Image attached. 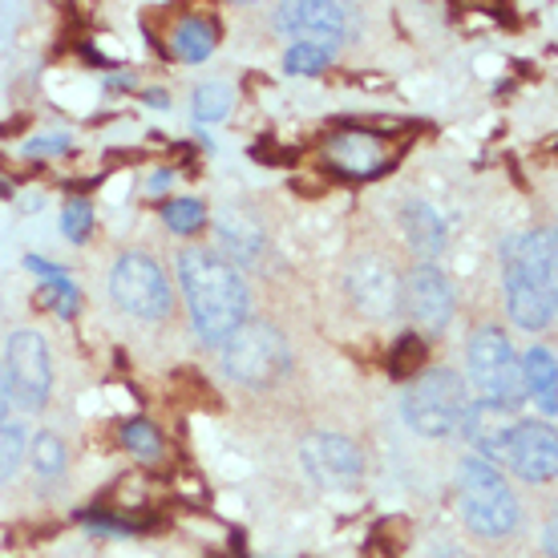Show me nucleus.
<instances>
[{
  "label": "nucleus",
  "mask_w": 558,
  "mask_h": 558,
  "mask_svg": "<svg viewBox=\"0 0 558 558\" xmlns=\"http://www.w3.org/2000/svg\"><path fill=\"white\" fill-rule=\"evenodd\" d=\"M179 279L182 295L191 304V320H195L198 336L210 344H227L231 336L247 324V307H252V292L235 264H227L223 255L191 247L179 255Z\"/></svg>",
  "instance_id": "obj_1"
},
{
  "label": "nucleus",
  "mask_w": 558,
  "mask_h": 558,
  "mask_svg": "<svg viewBox=\"0 0 558 558\" xmlns=\"http://www.w3.org/2000/svg\"><path fill=\"white\" fill-rule=\"evenodd\" d=\"M223 368L227 377L247 385V389H267L276 380L288 377L292 368V349L276 324L247 320L231 340L223 344Z\"/></svg>",
  "instance_id": "obj_2"
},
{
  "label": "nucleus",
  "mask_w": 558,
  "mask_h": 558,
  "mask_svg": "<svg viewBox=\"0 0 558 558\" xmlns=\"http://www.w3.org/2000/svg\"><path fill=\"white\" fill-rule=\"evenodd\" d=\"M461 514L470 522V531L482 538H502L518 526V502L502 474L486 465L482 458L461 461Z\"/></svg>",
  "instance_id": "obj_3"
},
{
  "label": "nucleus",
  "mask_w": 558,
  "mask_h": 558,
  "mask_svg": "<svg viewBox=\"0 0 558 558\" xmlns=\"http://www.w3.org/2000/svg\"><path fill=\"white\" fill-rule=\"evenodd\" d=\"M470 373L482 392V401L502 409H518L526 401V385H522V364L514 361V349L498 328H477L470 340Z\"/></svg>",
  "instance_id": "obj_4"
},
{
  "label": "nucleus",
  "mask_w": 558,
  "mask_h": 558,
  "mask_svg": "<svg viewBox=\"0 0 558 558\" xmlns=\"http://www.w3.org/2000/svg\"><path fill=\"white\" fill-rule=\"evenodd\" d=\"M110 295L113 304L138 316V320H167L174 307V292H170L167 271L154 264L150 255L130 252L122 255L110 271Z\"/></svg>",
  "instance_id": "obj_5"
},
{
  "label": "nucleus",
  "mask_w": 558,
  "mask_h": 558,
  "mask_svg": "<svg viewBox=\"0 0 558 558\" xmlns=\"http://www.w3.org/2000/svg\"><path fill=\"white\" fill-rule=\"evenodd\" d=\"M461 413H465V389L458 373L449 368H433L413 380V389L405 392V421L425 437L453 433L461 425Z\"/></svg>",
  "instance_id": "obj_6"
},
{
  "label": "nucleus",
  "mask_w": 558,
  "mask_h": 558,
  "mask_svg": "<svg viewBox=\"0 0 558 558\" xmlns=\"http://www.w3.org/2000/svg\"><path fill=\"white\" fill-rule=\"evenodd\" d=\"M4 377H9V392L16 405H25L28 413L45 409L49 401V349L37 332H13L9 336V361H4Z\"/></svg>",
  "instance_id": "obj_7"
},
{
  "label": "nucleus",
  "mask_w": 558,
  "mask_h": 558,
  "mask_svg": "<svg viewBox=\"0 0 558 558\" xmlns=\"http://www.w3.org/2000/svg\"><path fill=\"white\" fill-rule=\"evenodd\" d=\"M276 25L304 45L332 49L352 33V9L332 4V0H295V4H279Z\"/></svg>",
  "instance_id": "obj_8"
},
{
  "label": "nucleus",
  "mask_w": 558,
  "mask_h": 558,
  "mask_svg": "<svg viewBox=\"0 0 558 558\" xmlns=\"http://www.w3.org/2000/svg\"><path fill=\"white\" fill-rule=\"evenodd\" d=\"M300 461L320 486H352L364 474L361 449L352 446L349 437H340V433H312V437H304Z\"/></svg>",
  "instance_id": "obj_9"
},
{
  "label": "nucleus",
  "mask_w": 558,
  "mask_h": 558,
  "mask_svg": "<svg viewBox=\"0 0 558 558\" xmlns=\"http://www.w3.org/2000/svg\"><path fill=\"white\" fill-rule=\"evenodd\" d=\"M401 304L409 307V316L421 332H446L449 316H453V288L437 267H417L409 271V279L401 283Z\"/></svg>",
  "instance_id": "obj_10"
},
{
  "label": "nucleus",
  "mask_w": 558,
  "mask_h": 558,
  "mask_svg": "<svg viewBox=\"0 0 558 558\" xmlns=\"http://www.w3.org/2000/svg\"><path fill=\"white\" fill-rule=\"evenodd\" d=\"M349 295L364 316H377L380 320V316H392L397 304H401V279H397L389 259L361 255V259L349 267Z\"/></svg>",
  "instance_id": "obj_11"
},
{
  "label": "nucleus",
  "mask_w": 558,
  "mask_h": 558,
  "mask_svg": "<svg viewBox=\"0 0 558 558\" xmlns=\"http://www.w3.org/2000/svg\"><path fill=\"white\" fill-rule=\"evenodd\" d=\"M506 276L534 283L543 292H555V235L550 231H526L502 247Z\"/></svg>",
  "instance_id": "obj_12"
},
{
  "label": "nucleus",
  "mask_w": 558,
  "mask_h": 558,
  "mask_svg": "<svg viewBox=\"0 0 558 558\" xmlns=\"http://www.w3.org/2000/svg\"><path fill=\"white\" fill-rule=\"evenodd\" d=\"M555 429L543 421H518L506 465H514V474H522L526 482H546V477H555Z\"/></svg>",
  "instance_id": "obj_13"
},
{
  "label": "nucleus",
  "mask_w": 558,
  "mask_h": 558,
  "mask_svg": "<svg viewBox=\"0 0 558 558\" xmlns=\"http://www.w3.org/2000/svg\"><path fill=\"white\" fill-rule=\"evenodd\" d=\"M461 425H465V437L477 446L482 461L494 465V461H506L510 453V437H514V409L489 405V401H477L474 409L461 413Z\"/></svg>",
  "instance_id": "obj_14"
},
{
  "label": "nucleus",
  "mask_w": 558,
  "mask_h": 558,
  "mask_svg": "<svg viewBox=\"0 0 558 558\" xmlns=\"http://www.w3.org/2000/svg\"><path fill=\"white\" fill-rule=\"evenodd\" d=\"M215 227H219V243H223V252L235 259V264H252V259H259V252H264V227L255 223L247 210H223L219 219H215Z\"/></svg>",
  "instance_id": "obj_15"
},
{
  "label": "nucleus",
  "mask_w": 558,
  "mask_h": 558,
  "mask_svg": "<svg viewBox=\"0 0 558 558\" xmlns=\"http://www.w3.org/2000/svg\"><path fill=\"white\" fill-rule=\"evenodd\" d=\"M506 307H510L514 324H522V328H546L555 320V292H543L534 283L506 276Z\"/></svg>",
  "instance_id": "obj_16"
},
{
  "label": "nucleus",
  "mask_w": 558,
  "mask_h": 558,
  "mask_svg": "<svg viewBox=\"0 0 558 558\" xmlns=\"http://www.w3.org/2000/svg\"><path fill=\"white\" fill-rule=\"evenodd\" d=\"M522 385H526V392L534 397V405L543 409L546 417H555V352L550 349H534L526 361H522Z\"/></svg>",
  "instance_id": "obj_17"
},
{
  "label": "nucleus",
  "mask_w": 558,
  "mask_h": 558,
  "mask_svg": "<svg viewBox=\"0 0 558 558\" xmlns=\"http://www.w3.org/2000/svg\"><path fill=\"white\" fill-rule=\"evenodd\" d=\"M25 267L33 271V276L41 279V295L49 300V307H53L57 316H73L77 312V304H82V295H77V288L70 283V276L61 271V267L45 264V259H37V255H28Z\"/></svg>",
  "instance_id": "obj_18"
},
{
  "label": "nucleus",
  "mask_w": 558,
  "mask_h": 558,
  "mask_svg": "<svg viewBox=\"0 0 558 558\" xmlns=\"http://www.w3.org/2000/svg\"><path fill=\"white\" fill-rule=\"evenodd\" d=\"M405 235H409V247L425 259L441 252V239H446V223L437 219V210L425 207V203H409L405 207Z\"/></svg>",
  "instance_id": "obj_19"
},
{
  "label": "nucleus",
  "mask_w": 558,
  "mask_h": 558,
  "mask_svg": "<svg viewBox=\"0 0 558 558\" xmlns=\"http://www.w3.org/2000/svg\"><path fill=\"white\" fill-rule=\"evenodd\" d=\"M210 49H215V28L207 21H198V16H186L174 33V53L182 61H207Z\"/></svg>",
  "instance_id": "obj_20"
},
{
  "label": "nucleus",
  "mask_w": 558,
  "mask_h": 558,
  "mask_svg": "<svg viewBox=\"0 0 558 558\" xmlns=\"http://www.w3.org/2000/svg\"><path fill=\"white\" fill-rule=\"evenodd\" d=\"M25 449H28L25 425L0 421V486L16 474V465H21V458H25Z\"/></svg>",
  "instance_id": "obj_21"
},
{
  "label": "nucleus",
  "mask_w": 558,
  "mask_h": 558,
  "mask_svg": "<svg viewBox=\"0 0 558 558\" xmlns=\"http://www.w3.org/2000/svg\"><path fill=\"white\" fill-rule=\"evenodd\" d=\"M231 101H235V89H231V85H223V82L198 85L195 118L198 122H223L227 113H231Z\"/></svg>",
  "instance_id": "obj_22"
},
{
  "label": "nucleus",
  "mask_w": 558,
  "mask_h": 558,
  "mask_svg": "<svg viewBox=\"0 0 558 558\" xmlns=\"http://www.w3.org/2000/svg\"><path fill=\"white\" fill-rule=\"evenodd\" d=\"M28 458H33V470H37L41 477H57L61 470H65V446H61V437L49 433V429L33 437Z\"/></svg>",
  "instance_id": "obj_23"
},
{
  "label": "nucleus",
  "mask_w": 558,
  "mask_h": 558,
  "mask_svg": "<svg viewBox=\"0 0 558 558\" xmlns=\"http://www.w3.org/2000/svg\"><path fill=\"white\" fill-rule=\"evenodd\" d=\"M332 61V49H320V45H292L288 53H283V70L292 73V77H307V73H320L324 65Z\"/></svg>",
  "instance_id": "obj_24"
},
{
  "label": "nucleus",
  "mask_w": 558,
  "mask_h": 558,
  "mask_svg": "<svg viewBox=\"0 0 558 558\" xmlns=\"http://www.w3.org/2000/svg\"><path fill=\"white\" fill-rule=\"evenodd\" d=\"M162 219H167L170 231L191 235V231H198V227L207 223V210H203V203H195V198H174V203L162 207Z\"/></svg>",
  "instance_id": "obj_25"
},
{
  "label": "nucleus",
  "mask_w": 558,
  "mask_h": 558,
  "mask_svg": "<svg viewBox=\"0 0 558 558\" xmlns=\"http://www.w3.org/2000/svg\"><path fill=\"white\" fill-rule=\"evenodd\" d=\"M122 446L134 449L138 458H158L162 437H158V429H154L150 421H126V425H122Z\"/></svg>",
  "instance_id": "obj_26"
},
{
  "label": "nucleus",
  "mask_w": 558,
  "mask_h": 558,
  "mask_svg": "<svg viewBox=\"0 0 558 558\" xmlns=\"http://www.w3.org/2000/svg\"><path fill=\"white\" fill-rule=\"evenodd\" d=\"M61 227H65V235L73 239V243H82L85 235H89V227H94V207L89 203H70L65 207V215H61Z\"/></svg>",
  "instance_id": "obj_27"
},
{
  "label": "nucleus",
  "mask_w": 558,
  "mask_h": 558,
  "mask_svg": "<svg viewBox=\"0 0 558 558\" xmlns=\"http://www.w3.org/2000/svg\"><path fill=\"white\" fill-rule=\"evenodd\" d=\"M421 356H425L421 340L417 336H405V340L397 344V352H392V373H397V377H409V373L421 364Z\"/></svg>",
  "instance_id": "obj_28"
},
{
  "label": "nucleus",
  "mask_w": 558,
  "mask_h": 558,
  "mask_svg": "<svg viewBox=\"0 0 558 558\" xmlns=\"http://www.w3.org/2000/svg\"><path fill=\"white\" fill-rule=\"evenodd\" d=\"M9 409H13V392H9V377H4V368H0V421L9 417Z\"/></svg>",
  "instance_id": "obj_29"
},
{
  "label": "nucleus",
  "mask_w": 558,
  "mask_h": 558,
  "mask_svg": "<svg viewBox=\"0 0 558 558\" xmlns=\"http://www.w3.org/2000/svg\"><path fill=\"white\" fill-rule=\"evenodd\" d=\"M167 174H154V179H150V191H167Z\"/></svg>",
  "instance_id": "obj_30"
}]
</instances>
